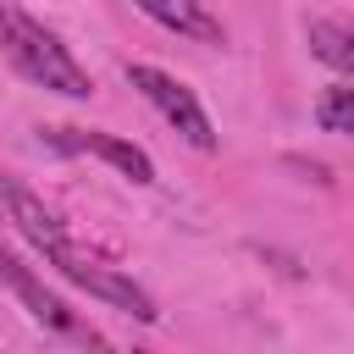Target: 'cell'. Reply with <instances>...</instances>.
<instances>
[{"instance_id": "obj_1", "label": "cell", "mask_w": 354, "mask_h": 354, "mask_svg": "<svg viewBox=\"0 0 354 354\" xmlns=\"http://www.w3.org/2000/svg\"><path fill=\"white\" fill-rule=\"evenodd\" d=\"M0 44H6V55H11V66H17L22 77H33V83L66 94V100H88V94H94L88 72L66 55V44H61L50 28H39L28 11L6 6V0H0Z\"/></svg>"}, {"instance_id": "obj_2", "label": "cell", "mask_w": 354, "mask_h": 354, "mask_svg": "<svg viewBox=\"0 0 354 354\" xmlns=\"http://www.w3.org/2000/svg\"><path fill=\"white\" fill-rule=\"evenodd\" d=\"M127 83L194 144V149H216V133H210V116L199 111V100H194V88L188 83H177L171 72H160V66H144V61H133L127 66Z\"/></svg>"}, {"instance_id": "obj_3", "label": "cell", "mask_w": 354, "mask_h": 354, "mask_svg": "<svg viewBox=\"0 0 354 354\" xmlns=\"http://www.w3.org/2000/svg\"><path fill=\"white\" fill-rule=\"evenodd\" d=\"M50 266H55L66 282H77L83 293H94V299H105V304L127 310L133 321H155V315H160L138 282H127V277H122V271H111V266H94V260H83L72 243H66V249H55V254H50Z\"/></svg>"}, {"instance_id": "obj_4", "label": "cell", "mask_w": 354, "mask_h": 354, "mask_svg": "<svg viewBox=\"0 0 354 354\" xmlns=\"http://www.w3.org/2000/svg\"><path fill=\"white\" fill-rule=\"evenodd\" d=\"M61 149H88V155H100V160H111L122 177H133V183H155V166H149V155L138 149V144H127V138H116V133H83V127H55L50 133Z\"/></svg>"}, {"instance_id": "obj_5", "label": "cell", "mask_w": 354, "mask_h": 354, "mask_svg": "<svg viewBox=\"0 0 354 354\" xmlns=\"http://www.w3.org/2000/svg\"><path fill=\"white\" fill-rule=\"evenodd\" d=\"M0 205H6V221H17L22 227V238L33 243V249H44V260L55 254V249H66V227L22 188V183H11V177H0Z\"/></svg>"}, {"instance_id": "obj_6", "label": "cell", "mask_w": 354, "mask_h": 354, "mask_svg": "<svg viewBox=\"0 0 354 354\" xmlns=\"http://www.w3.org/2000/svg\"><path fill=\"white\" fill-rule=\"evenodd\" d=\"M0 282H6V288H11V293H17V299H22V304H28V310H33L44 326L72 332V310H66L55 293H44V282H39V277H33V271H28V266H22L11 249H0Z\"/></svg>"}, {"instance_id": "obj_7", "label": "cell", "mask_w": 354, "mask_h": 354, "mask_svg": "<svg viewBox=\"0 0 354 354\" xmlns=\"http://www.w3.org/2000/svg\"><path fill=\"white\" fill-rule=\"evenodd\" d=\"M144 17H155L160 28H171V33H188V39H199V44H221L227 33H221V22L199 6V0H133Z\"/></svg>"}, {"instance_id": "obj_8", "label": "cell", "mask_w": 354, "mask_h": 354, "mask_svg": "<svg viewBox=\"0 0 354 354\" xmlns=\"http://www.w3.org/2000/svg\"><path fill=\"white\" fill-rule=\"evenodd\" d=\"M310 44L326 66H337L343 77H354V28H337V22H315L310 28Z\"/></svg>"}, {"instance_id": "obj_9", "label": "cell", "mask_w": 354, "mask_h": 354, "mask_svg": "<svg viewBox=\"0 0 354 354\" xmlns=\"http://www.w3.org/2000/svg\"><path fill=\"white\" fill-rule=\"evenodd\" d=\"M315 122L321 133H354V88H326L315 100Z\"/></svg>"}]
</instances>
